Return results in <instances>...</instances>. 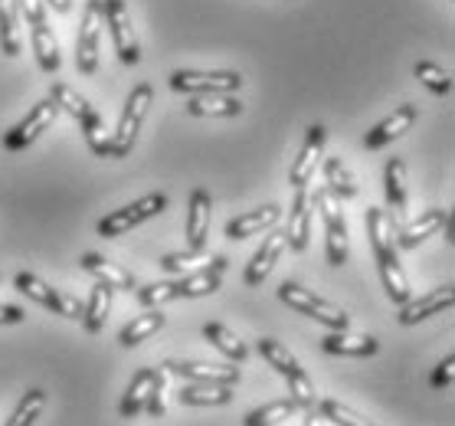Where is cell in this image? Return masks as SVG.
Segmentation results:
<instances>
[{
	"label": "cell",
	"mask_w": 455,
	"mask_h": 426,
	"mask_svg": "<svg viewBox=\"0 0 455 426\" xmlns=\"http://www.w3.org/2000/svg\"><path fill=\"white\" fill-rule=\"evenodd\" d=\"M455 381V354H445V361H439V367L433 371V387L443 390V387H452Z\"/></svg>",
	"instance_id": "f6af8a7d"
},
{
	"label": "cell",
	"mask_w": 455,
	"mask_h": 426,
	"mask_svg": "<svg viewBox=\"0 0 455 426\" xmlns=\"http://www.w3.org/2000/svg\"><path fill=\"white\" fill-rule=\"evenodd\" d=\"M295 410H299V406L291 404V400H275V404H266V406H259V410H252V414L246 416V426H275V423H282V420H289Z\"/></svg>",
	"instance_id": "ab89813d"
},
{
	"label": "cell",
	"mask_w": 455,
	"mask_h": 426,
	"mask_svg": "<svg viewBox=\"0 0 455 426\" xmlns=\"http://www.w3.org/2000/svg\"><path fill=\"white\" fill-rule=\"evenodd\" d=\"M259 354H262V358L269 361V367H275V371H279L282 377L299 367L295 354H291L282 342H275V338H259Z\"/></svg>",
	"instance_id": "8d00e7d4"
},
{
	"label": "cell",
	"mask_w": 455,
	"mask_h": 426,
	"mask_svg": "<svg viewBox=\"0 0 455 426\" xmlns=\"http://www.w3.org/2000/svg\"><path fill=\"white\" fill-rule=\"evenodd\" d=\"M56 115H60V109H56V102L52 99H43V102H36L27 112V118H23L20 125L17 128H11L7 135H4V148L7 151H23L27 145H33L36 138L46 132V128L56 122Z\"/></svg>",
	"instance_id": "9c48e42d"
},
{
	"label": "cell",
	"mask_w": 455,
	"mask_h": 426,
	"mask_svg": "<svg viewBox=\"0 0 455 426\" xmlns=\"http://www.w3.org/2000/svg\"><path fill=\"white\" fill-rule=\"evenodd\" d=\"M164 328V315L161 312H151V315H138L135 322H128L122 328V334H118V342L124 344V348H135V344L148 342L155 332H161Z\"/></svg>",
	"instance_id": "1f68e13d"
},
{
	"label": "cell",
	"mask_w": 455,
	"mask_h": 426,
	"mask_svg": "<svg viewBox=\"0 0 455 426\" xmlns=\"http://www.w3.org/2000/svg\"><path fill=\"white\" fill-rule=\"evenodd\" d=\"M43 406H46V394L43 390H27L20 397L17 410L11 414V420H7V426H33V420L43 414Z\"/></svg>",
	"instance_id": "f35d334b"
},
{
	"label": "cell",
	"mask_w": 455,
	"mask_h": 426,
	"mask_svg": "<svg viewBox=\"0 0 455 426\" xmlns=\"http://www.w3.org/2000/svg\"><path fill=\"white\" fill-rule=\"evenodd\" d=\"M243 85V76L239 73H200V69H177L171 76V89L174 92L187 95H200V92H239Z\"/></svg>",
	"instance_id": "ba28073f"
},
{
	"label": "cell",
	"mask_w": 455,
	"mask_h": 426,
	"mask_svg": "<svg viewBox=\"0 0 455 426\" xmlns=\"http://www.w3.org/2000/svg\"><path fill=\"white\" fill-rule=\"evenodd\" d=\"M383 190H387V200L394 207L390 217L400 223V217L406 213V165L400 157H390L387 167H383Z\"/></svg>",
	"instance_id": "4316f807"
},
{
	"label": "cell",
	"mask_w": 455,
	"mask_h": 426,
	"mask_svg": "<svg viewBox=\"0 0 455 426\" xmlns=\"http://www.w3.org/2000/svg\"><path fill=\"white\" fill-rule=\"evenodd\" d=\"M164 384H167V371H164V364H161V371H157V381H155V387H151V394H148V404H145V410L151 416H164Z\"/></svg>",
	"instance_id": "ee69618b"
},
{
	"label": "cell",
	"mask_w": 455,
	"mask_h": 426,
	"mask_svg": "<svg viewBox=\"0 0 455 426\" xmlns=\"http://www.w3.org/2000/svg\"><path fill=\"white\" fill-rule=\"evenodd\" d=\"M204 262H210V253L207 250H187V253H167L164 260H161V269L164 272H197Z\"/></svg>",
	"instance_id": "b9f144b4"
},
{
	"label": "cell",
	"mask_w": 455,
	"mask_h": 426,
	"mask_svg": "<svg viewBox=\"0 0 455 426\" xmlns=\"http://www.w3.org/2000/svg\"><path fill=\"white\" fill-rule=\"evenodd\" d=\"M23 318H27L23 309H17V305H0V325H20Z\"/></svg>",
	"instance_id": "7dc6e473"
},
{
	"label": "cell",
	"mask_w": 455,
	"mask_h": 426,
	"mask_svg": "<svg viewBox=\"0 0 455 426\" xmlns=\"http://www.w3.org/2000/svg\"><path fill=\"white\" fill-rule=\"evenodd\" d=\"M151 102H155V89H151L148 83H141V85L132 89L128 102H124L122 118H118V128H115V135L108 138V145H112L108 157H128L132 155V148H135L138 132H141V125H145Z\"/></svg>",
	"instance_id": "6da1fadb"
},
{
	"label": "cell",
	"mask_w": 455,
	"mask_h": 426,
	"mask_svg": "<svg viewBox=\"0 0 455 426\" xmlns=\"http://www.w3.org/2000/svg\"><path fill=\"white\" fill-rule=\"evenodd\" d=\"M79 125H83V135H85V141H89V148H92L95 155L108 157L112 145H108V135H105V128H102V115L95 112L92 105H89V112L79 118Z\"/></svg>",
	"instance_id": "d590c367"
},
{
	"label": "cell",
	"mask_w": 455,
	"mask_h": 426,
	"mask_svg": "<svg viewBox=\"0 0 455 426\" xmlns=\"http://www.w3.org/2000/svg\"><path fill=\"white\" fill-rule=\"evenodd\" d=\"M279 299L285 301L289 309H295L299 315H308V318H315V322L324 325V328H331V332H344V328L351 325V318H347L344 309H338V305H331V301H324L311 289H301V285H295V282H285V285H282Z\"/></svg>",
	"instance_id": "3957f363"
},
{
	"label": "cell",
	"mask_w": 455,
	"mask_h": 426,
	"mask_svg": "<svg viewBox=\"0 0 455 426\" xmlns=\"http://www.w3.org/2000/svg\"><path fill=\"white\" fill-rule=\"evenodd\" d=\"M56 315H62V318H83V301L76 299V295H69V292H60Z\"/></svg>",
	"instance_id": "bcb514c9"
},
{
	"label": "cell",
	"mask_w": 455,
	"mask_h": 426,
	"mask_svg": "<svg viewBox=\"0 0 455 426\" xmlns=\"http://www.w3.org/2000/svg\"><path fill=\"white\" fill-rule=\"evenodd\" d=\"M445 217H449V210H426V213H419L416 220H410L406 227L396 229V250H416L423 239L435 237L439 229H443Z\"/></svg>",
	"instance_id": "d6986e66"
},
{
	"label": "cell",
	"mask_w": 455,
	"mask_h": 426,
	"mask_svg": "<svg viewBox=\"0 0 455 426\" xmlns=\"http://www.w3.org/2000/svg\"><path fill=\"white\" fill-rule=\"evenodd\" d=\"M17 7H20V13L30 23V43H33V52H36V63H40L43 73L52 76L60 69L62 56H60V40H56L50 23H46L43 0H17Z\"/></svg>",
	"instance_id": "7a4b0ae2"
},
{
	"label": "cell",
	"mask_w": 455,
	"mask_h": 426,
	"mask_svg": "<svg viewBox=\"0 0 455 426\" xmlns=\"http://www.w3.org/2000/svg\"><path fill=\"white\" fill-rule=\"evenodd\" d=\"M187 112L197 118H236L243 102L233 92H200L187 99Z\"/></svg>",
	"instance_id": "ffe728a7"
},
{
	"label": "cell",
	"mask_w": 455,
	"mask_h": 426,
	"mask_svg": "<svg viewBox=\"0 0 455 426\" xmlns=\"http://www.w3.org/2000/svg\"><path fill=\"white\" fill-rule=\"evenodd\" d=\"M105 27V4L102 0H89L79 23V36H76V69L83 76H92L99 69V40H102Z\"/></svg>",
	"instance_id": "5b68a950"
},
{
	"label": "cell",
	"mask_w": 455,
	"mask_h": 426,
	"mask_svg": "<svg viewBox=\"0 0 455 426\" xmlns=\"http://www.w3.org/2000/svg\"><path fill=\"white\" fill-rule=\"evenodd\" d=\"M112 285H105V282H99L92 289V295H89V301L83 305V325L89 334H99L105 328V322H108V312H112Z\"/></svg>",
	"instance_id": "83f0119b"
},
{
	"label": "cell",
	"mask_w": 455,
	"mask_h": 426,
	"mask_svg": "<svg viewBox=\"0 0 455 426\" xmlns=\"http://www.w3.org/2000/svg\"><path fill=\"white\" fill-rule=\"evenodd\" d=\"M20 7L17 0H0V52L4 56H20Z\"/></svg>",
	"instance_id": "484cf974"
},
{
	"label": "cell",
	"mask_w": 455,
	"mask_h": 426,
	"mask_svg": "<svg viewBox=\"0 0 455 426\" xmlns=\"http://www.w3.org/2000/svg\"><path fill=\"white\" fill-rule=\"evenodd\" d=\"M311 204L318 207L324 229H328V262L331 266H344L347 262V220H344L341 200L334 197L328 188H318Z\"/></svg>",
	"instance_id": "277c9868"
},
{
	"label": "cell",
	"mask_w": 455,
	"mask_h": 426,
	"mask_svg": "<svg viewBox=\"0 0 455 426\" xmlns=\"http://www.w3.org/2000/svg\"><path fill=\"white\" fill-rule=\"evenodd\" d=\"M363 223H367V237H371V246H373V253H377V262L400 260V250H396V229H400V223L380 207L367 210V220H363Z\"/></svg>",
	"instance_id": "8fae6325"
},
{
	"label": "cell",
	"mask_w": 455,
	"mask_h": 426,
	"mask_svg": "<svg viewBox=\"0 0 455 426\" xmlns=\"http://www.w3.org/2000/svg\"><path fill=\"white\" fill-rule=\"evenodd\" d=\"M324 181H328V190H331L338 200H351L357 197V184H354L351 171L341 161V155L324 157Z\"/></svg>",
	"instance_id": "f546056e"
},
{
	"label": "cell",
	"mask_w": 455,
	"mask_h": 426,
	"mask_svg": "<svg viewBox=\"0 0 455 426\" xmlns=\"http://www.w3.org/2000/svg\"><path fill=\"white\" fill-rule=\"evenodd\" d=\"M157 371H161V367H141V371L132 377V384H128V390H124V397H122L124 420H135V416L145 410L148 394H151V387H155V381H157Z\"/></svg>",
	"instance_id": "cb8c5ba5"
},
{
	"label": "cell",
	"mask_w": 455,
	"mask_h": 426,
	"mask_svg": "<svg viewBox=\"0 0 455 426\" xmlns=\"http://www.w3.org/2000/svg\"><path fill=\"white\" fill-rule=\"evenodd\" d=\"M282 220V207L275 204H266V207L252 210V213H243V217L229 220L227 223V237L229 239H246V237H256L262 229H272L275 223Z\"/></svg>",
	"instance_id": "7402d4cb"
},
{
	"label": "cell",
	"mask_w": 455,
	"mask_h": 426,
	"mask_svg": "<svg viewBox=\"0 0 455 426\" xmlns=\"http://www.w3.org/2000/svg\"><path fill=\"white\" fill-rule=\"evenodd\" d=\"M180 406H227L233 400V387L227 384H194L187 381L177 394Z\"/></svg>",
	"instance_id": "d4e9b609"
},
{
	"label": "cell",
	"mask_w": 455,
	"mask_h": 426,
	"mask_svg": "<svg viewBox=\"0 0 455 426\" xmlns=\"http://www.w3.org/2000/svg\"><path fill=\"white\" fill-rule=\"evenodd\" d=\"M321 348L328 354H344V358H371V354H377V338H371V334H351L347 328L344 332H331L324 342H321Z\"/></svg>",
	"instance_id": "603a6c76"
},
{
	"label": "cell",
	"mask_w": 455,
	"mask_h": 426,
	"mask_svg": "<svg viewBox=\"0 0 455 426\" xmlns=\"http://www.w3.org/2000/svg\"><path fill=\"white\" fill-rule=\"evenodd\" d=\"M50 99L56 102V109H62L66 115H73L76 122H79V118H83L85 112H89V102H85L83 95L76 92L73 85H66V83H52Z\"/></svg>",
	"instance_id": "74e56055"
},
{
	"label": "cell",
	"mask_w": 455,
	"mask_h": 426,
	"mask_svg": "<svg viewBox=\"0 0 455 426\" xmlns=\"http://www.w3.org/2000/svg\"><path fill=\"white\" fill-rule=\"evenodd\" d=\"M174 299H180L177 282H151V285H145V289H138V301H141L145 309H157V305L174 301Z\"/></svg>",
	"instance_id": "7bdbcfd3"
},
{
	"label": "cell",
	"mask_w": 455,
	"mask_h": 426,
	"mask_svg": "<svg viewBox=\"0 0 455 426\" xmlns=\"http://www.w3.org/2000/svg\"><path fill=\"white\" fill-rule=\"evenodd\" d=\"M416 115H419V109L416 105H400L390 118H383L380 125H373L367 135H363V148L367 151H377V148H383V145H390L394 138H400L403 132H410L413 128V122H416Z\"/></svg>",
	"instance_id": "e0dca14e"
},
{
	"label": "cell",
	"mask_w": 455,
	"mask_h": 426,
	"mask_svg": "<svg viewBox=\"0 0 455 426\" xmlns=\"http://www.w3.org/2000/svg\"><path fill=\"white\" fill-rule=\"evenodd\" d=\"M289 250V239H285V229H272L269 237L262 239V246H259V253L252 256V262L246 266V285H262V282L269 279L272 266H275V260H279L282 253Z\"/></svg>",
	"instance_id": "2e32d148"
},
{
	"label": "cell",
	"mask_w": 455,
	"mask_h": 426,
	"mask_svg": "<svg viewBox=\"0 0 455 426\" xmlns=\"http://www.w3.org/2000/svg\"><path fill=\"white\" fill-rule=\"evenodd\" d=\"M167 374H177L194 384H227L233 387L239 381V367H223V364H200V361H167Z\"/></svg>",
	"instance_id": "7c38bea8"
},
{
	"label": "cell",
	"mask_w": 455,
	"mask_h": 426,
	"mask_svg": "<svg viewBox=\"0 0 455 426\" xmlns=\"http://www.w3.org/2000/svg\"><path fill=\"white\" fill-rule=\"evenodd\" d=\"M318 416L324 423H334V426H373L363 416L354 414L351 406L338 404V400H318Z\"/></svg>",
	"instance_id": "60d3db41"
},
{
	"label": "cell",
	"mask_w": 455,
	"mask_h": 426,
	"mask_svg": "<svg viewBox=\"0 0 455 426\" xmlns=\"http://www.w3.org/2000/svg\"><path fill=\"white\" fill-rule=\"evenodd\" d=\"M289 400L299 410H315L318 406V394H315V384L308 381V374L301 371V367H295V371H289Z\"/></svg>",
	"instance_id": "e575fe53"
},
{
	"label": "cell",
	"mask_w": 455,
	"mask_h": 426,
	"mask_svg": "<svg viewBox=\"0 0 455 426\" xmlns=\"http://www.w3.org/2000/svg\"><path fill=\"white\" fill-rule=\"evenodd\" d=\"M380 279H383V289H387V295H390V301H396V305H406V301L413 299V285H410V279H406L403 266H400V260H383L380 262Z\"/></svg>",
	"instance_id": "f1b7e54d"
},
{
	"label": "cell",
	"mask_w": 455,
	"mask_h": 426,
	"mask_svg": "<svg viewBox=\"0 0 455 426\" xmlns=\"http://www.w3.org/2000/svg\"><path fill=\"white\" fill-rule=\"evenodd\" d=\"M443 229H445V243H455V227H452V213H449V217H445Z\"/></svg>",
	"instance_id": "681fc988"
},
{
	"label": "cell",
	"mask_w": 455,
	"mask_h": 426,
	"mask_svg": "<svg viewBox=\"0 0 455 426\" xmlns=\"http://www.w3.org/2000/svg\"><path fill=\"white\" fill-rule=\"evenodd\" d=\"M46 4H50L56 13H69V11H73V0H46Z\"/></svg>",
	"instance_id": "c3c4849f"
},
{
	"label": "cell",
	"mask_w": 455,
	"mask_h": 426,
	"mask_svg": "<svg viewBox=\"0 0 455 426\" xmlns=\"http://www.w3.org/2000/svg\"><path fill=\"white\" fill-rule=\"evenodd\" d=\"M455 301V285H443V289H433L419 295V299H410L406 305H400V325H419L426 318H433V315L445 312V309H452Z\"/></svg>",
	"instance_id": "4fadbf2b"
},
{
	"label": "cell",
	"mask_w": 455,
	"mask_h": 426,
	"mask_svg": "<svg viewBox=\"0 0 455 426\" xmlns=\"http://www.w3.org/2000/svg\"><path fill=\"white\" fill-rule=\"evenodd\" d=\"M324 141H328V132L321 125H311L308 128V138H305V145H301L299 157L291 161L289 167V184L295 190L311 184V177H315V167L321 165V155H324Z\"/></svg>",
	"instance_id": "30bf717a"
},
{
	"label": "cell",
	"mask_w": 455,
	"mask_h": 426,
	"mask_svg": "<svg viewBox=\"0 0 455 426\" xmlns=\"http://www.w3.org/2000/svg\"><path fill=\"white\" fill-rule=\"evenodd\" d=\"M79 266H83L89 276H95L99 282L112 285V289H122V292L138 289V279L132 276V272L122 269V266H115V262H108L105 256H99V253H85L83 260H79Z\"/></svg>",
	"instance_id": "44dd1931"
},
{
	"label": "cell",
	"mask_w": 455,
	"mask_h": 426,
	"mask_svg": "<svg viewBox=\"0 0 455 426\" xmlns=\"http://www.w3.org/2000/svg\"><path fill=\"white\" fill-rule=\"evenodd\" d=\"M17 289H20L27 299L36 301V305H43V309H52V312H56V305H60V292L50 289V285H46L40 276H33V272H17Z\"/></svg>",
	"instance_id": "d6a6232c"
},
{
	"label": "cell",
	"mask_w": 455,
	"mask_h": 426,
	"mask_svg": "<svg viewBox=\"0 0 455 426\" xmlns=\"http://www.w3.org/2000/svg\"><path fill=\"white\" fill-rule=\"evenodd\" d=\"M204 338H207V342L213 344V348H217L220 354H227L229 361H246L249 348L243 342H239L236 334L229 332L227 325H220V322L204 325Z\"/></svg>",
	"instance_id": "4dcf8cb0"
},
{
	"label": "cell",
	"mask_w": 455,
	"mask_h": 426,
	"mask_svg": "<svg viewBox=\"0 0 455 426\" xmlns=\"http://www.w3.org/2000/svg\"><path fill=\"white\" fill-rule=\"evenodd\" d=\"M413 76L433 95H452V76L445 73L443 66H435V63H429V60H423V63L413 66Z\"/></svg>",
	"instance_id": "836d02e7"
},
{
	"label": "cell",
	"mask_w": 455,
	"mask_h": 426,
	"mask_svg": "<svg viewBox=\"0 0 455 426\" xmlns=\"http://www.w3.org/2000/svg\"><path fill=\"white\" fill-rule=\"evenodd\" d=\"M164 207H167L164 194H145V197L135 200V204H128V207H122V210H112L108 217L99 220V237H124L128 229L141 227L145 220L164 213Z\"/></svg>",
	"instance_id": "8992f818"
},
{
	"label": "cell",
	"mask_w": 455,
	"mask_h": 426,
	"mask_svg": "<svg viewBox=\"0 0 455 426\" xmlns=\"http://www.w3.org/2000/svg\"><path fill=\"white\" fill-rule=\"evenodd\" d=\"M229 260L227 256H213L210 266H200L197 272H187L184 279L177 282L180 299H200V295H213L223 285V272H227Z\"/></svg>",
	"instance_id": "9a60e30c"
},
{
	"label": "cell",
	"mask_w": 455,
	"mask_h": 426,
	"mask_svg": "<svg viewBox=\"0 0 455 426\" xmlns=\"http://www.w3.org/2000/svg\"><path fill=\"white\" fill-rule=\"evenodd\" d=\"M285 239H289V250L305 253L311 239V194L305 188L295 190V200H291L289 210V229H285Z\"/></svg>",
	"instance_id": "ac0fdd59"
},
{
	"label": "cell",
	"mask_w": 455,
	"mask_h": 426,
	"mask_svg": "<svg viewBox=\"0 0 455 426\" xmlns=\"http://www.w3.org/2000/svg\"><path fill=\"white\" fill-rule=\"evenodd\" d=\"M105 4V27L112 30L115 52L124 66H135L141 60V46H138L135 27H132V13L124 7V0H102Z\"/></svg>",
	"instance_id": "52a82bcc"
},
{
	"label": "cell",
	"mask_w": 455,
	"mask_h": 426,
	"mask_svg": "<svg viewBox=\"0 0 455 426\" xmlns=\"http://www.w3.org/2000/svg\"><path fill=\"white\" fill-rule=\"evenodd\" d=\"M210 217H213L210 194L207 190H194L190 194V207H187V250H207Z\"/></svg>",
	"instance_id": "5bb4252c"
},
{
	"label": "cell",
	"mask_w": 455,
	"mask_h": 426,
	"mask_svg": "<svg viewBox=\"0 0 455 426\" xmlns=\"http://www.w3.org/2000/svg\"><path fill=\"white\" fill-rule=\"evenodd\" d=\"M305 426H324V420H321V416H315V410H308V416H305Z\"/></svg>",
	"instance_id": "f907efd6"
}]
</instances>
